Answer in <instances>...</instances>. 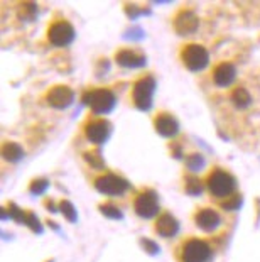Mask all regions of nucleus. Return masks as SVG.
<instances>
[{
	"label": "nucleus",
	"instance_id": "obj_13",
	"mask_svg": "<svg viewBox=\"0 0 260 262\" xmlns=\"http://www.w3.org/2000/svg\"><path fill=\"white\" fill-rule=\"evenodd\" d=\"M156 130L164 137H174L179 132V124L173 115L160 114L156 119Z\"/></svg>",
	"mask_w": 260,
	"mask_h": 262
},
{
	"label": "nucleus",
	"instance_id": "obj_11",
	"mask_svg": "<svg viewBox=\"0 0 260 262\" xmlns=\"http://www.w3.org/2000/svg\"><path fill=\"white\" fill-rule=\"evenodd\" d=\"M110 132H112V127L107 120H95V122H90L86 125L85 134L88 137V141L93 142V144H103L107 139L110 137Z\"/></svg>",
	"mask_w": 260,
	"mask_h": 262
},
{
	"label": "nucleus",
	"instance_id": "obj_22",
	"mask_svg": "<svg viewBox=\"0 0 260 262\" xmlns=\"http://www.w3.org/2000/svg\"><path fill=\"white\" fill-rule=\"evenodd\" d=\"M59 210L63 211L64 216H66V219H68V220H76V211H75V206L71 205L69 202H66V200H64V202H61V203H59Z\"/></svg>",
	"mask_w": 260,
	"mask_h": 262
},
{
	"label": "nucleus",
	"instance_id": "obj_8",
	"mask_svg": "<svg viewBox=\"0 0 260 262\" xmlns=\"http://www.w3.org/2000/svg\"><path fill=\"white\" fill-rule=\"evenodd\" d=\"M95 188L100 193L110 194V196H119V194H124L129 189V183L117 174H105L95 181Z\"/></svg>",
	"mask_w": 260,
	"mask_h": 262
},
{
	"label": "nucleus",
	"instance_id": "obj_19",
	"mask_svg": "<svg viewBox=\"0 0 260 262\" xmlns=\"http://www.w3.org/2000/svg\"><path fill=\"white\" fill-rule=\"evenodd\" d=\"M100 210H102V213H103L105 216H108V219H115V220L122 219L120 210L117 208V206H113V205H102V206H100Z\"/></svg>",
	"mask_w": 260,
	"mask_h": 262
},
{
	"label": "nucleus",
	"instance_id": "obj_12",
	"mask_svg": "<svg viewBox=\"0 0 260 262\" xmlns=\"http://www.w3.org/2000/svg\"><path fill=\"white\" fill-rule=\"evenodd\" d=\"M115 59L124 68H142V66H146V56L134 51V49H122L117 53Z\"/></svg>",
	"mask_w": 260,
	"mask_h": 262
},
{
	"label": "nucleus",
	"instance_id": "obj_14",
	"mask_svg": "<svg viewBox=\"0 0 260 262\" xmlns=\"http://www.w3.org/2000/svg\"><path fill=\"white\" fill-rule=\"evenodd\" d=\"M235 76H237V70L231 63H221L220 66L215 68V73H213L215 83L221 88L230 86L231 83L235 81Z\"/></svg>",
	"mask_w": 260,
	"mask_h": 262
},
{
	"label": "nucleus",
	"instance_id": "obj_9",
	"mask_svg": "<svg viewBox=\"0 0 260 262\" xmlns=\"http://www.w3.org/2000/svg\"><path fill=\"white\" fill-rule=\"evenodd\" d=\"M198 26H200V20H198V15L193 10H182L174 19L176 32L181 36H190L193 32H196Z\"/></svg>",
	"mask_w": 260,
	"mask_h": 262
},
{
	"label": "nucleus",
	"instance_id": "obj_15",
	"mask_svg": "<svg viewBox=\"0 0 260 262\" xmlns=\"http://www.w3.org/2000/svg\"><path fill=\"white\" fill-rule=\"evenodd\" d=\"M196 225L200 227L201 230L213 232L215 228L220 225V215L215 210H211V208H204L201 211H198Z\"/></svg>",
	"mask_w": 260,
	"mask_h": 262
},
{
	"label": "nucleus",
	"instance_id": "obj_23",
	"mask_svg": "<svg viewBox=\"0 0 260 262\" xmlns=\"http://www.w3.org/2000/svg\"><path fill=\"white\" fill-rule=\"evenodd\" d=\"M187 193H191V194H200L201 193V189H203V186H201V183L196 180V178H190V180H187Z\"/></svg>",
	"mask_w": 260,
	"mask_h": 262
},
{
	"label": "nucleus",
	"instance_id": "obj_24",
	"mask_svg": "<svg viewBox=\"0 0 260 262\" xmlns=\"http://www.w3.org/2000/svg\"><path fill=\"white\" fill-rule=\"evenodd\" d=\"M203 164H204V161H203L201 156H191L190 161H187V168L193 169V171L201 169V168H203Z\"/></svg>",
	"mask_w": 260,
	"mask_h": 262
},
{
	"label": "nucleus",
	"instance_id": "obj_18",
	"mask_svg": "<svg viewBox=\"0 0 260 262\" xmlns=\"http://www.w3.org/2000/svg\"><path fill=\"white\" fill-rule=\"evenodd\" d=\"M231 100H233V103L239 108H247L248 105L252 103L250 93H248L247 90H243V88H237V90L233 92V95H231Z\"/></svg>",
	"mask_w": 260,
	"mask_h": 262
},
{
	"label": "nucleus",
	"instance_id": "obj_6",
	"mask_svg": "<svg viewBox=\"0 0 260 262\" xmlns=\"http://www.w3.org/2000/svg\"><path fill=\"white\" fill-rule=\"evenodd\" d=\"M135 213L142 216V219H152L159 213V198L157 194L147 189V191H142L139 196L135 198L134 203Z\"/></svg>",
	"mask_w": 260,
	"mask_h": 262
},
{
	"label": "nucleus",
	"instance_id": "obj_10",
	"mask_svg": "<svg viewBox=\"0 0 260 262\" xmlns=\"http://www.w3.org/2000/svg\"><path fill=\"white\" fill-rule=\"evenodd\" d=\"M48 103L51 105L53 108H68L71 102H73V90L64 85H59V86H54L49 90L48 93Z\"/></svg>",
	"mask_w": 260,
	"mask_h": 262
},
{
	"label": "nucleus",
	"instance_id": "obj_25",
	"mask_svg": "<svg viewBox=\"0 0 260 262\" xmlns=\"http://www.w3.org/2000/svg\"><path fill=\"white\" fill-rule=\"evenodd\" d=\"M46 188H48V181H46V180H36V181H32L31 191H32V193H36V194H39V193H42Z\"/></svg>",
	"mask_w": 260,
	"mask_h": 262
},
{
	"label": "nucleus",
	"instance_id": "obj_20",
	"mask_svg": "<svg viewBox=\"0 0 260 262\" xmlns=\"http://www.w3.org/2000/svg\"><path fill=\"white\" fill-rule=\"evenodd\" d=\"M85 159L93 166V168H103V159H102V156L97 152V150H90V152H86Z\"/></svg>",
	"mask_w": 260,
	"mask_h": 262
},
{
	"label": "nucleus",
	"instance_id": "obj_3",
	"mask_svg": "<svg viewBox=\"0 0 260 262\" xmlns=\"http://www.w3.org/2000/svg\"><path fill=\"white\" fill-rule=\"evenodd\" d=\"M182 63L186 64L187 70L201 71L209 63V54L200 44H190L182 49Z\"/></svg>",
	"mask_w": 260,
	"mask_h": 262
},
{
	"label": "nucleus",
	"instance_id": "obj_16",
	"mask_svg": "<svg viewBox=\"0 0 260 262\" xmlns=\"http://www.w3.org/2000/svg\"><path fill=\"white\" fill-rule=\"evenodd\" d=\"M156 230L159 235H162V237H168V238L174 237L179 230V222L171 213H164L159 216V220L156 224Z\"/></svg>",
	"mask_w": 260,
	"mask_h": 262
},
{
	"label": "nucleus",
	"instance_id": "obj_4",
	"mask_svg": "<svg viewBox=\"0 0 260 262\" xmlns=\"http://www.w3.org/2000/svg\"><path fill=\"white\" fill-rule=\"evenodd\" d=\"M182 262H208L211 259V247L200 238H193L182 247Z\"/></svg>",
	"mask_w": 260,
	"mask_h": 262
},
{
	"label": "nucleus",
	"instance_id": "obj_5",
	"mask_svg": "<svg viewBox=\"0 0 260 262\" xmlns=\"http://www.w3.org/2000/svg\"><path fill=\"white\" fill-rule=\"evenodd\" d=\"M154 88H156V81L152 76H144L134 85V102L137 108L147 110L152 105Z\"/></svg>",
	"mask_w": 260,
	"mask_h": 262
},
{
	"label": "nucleus",
	"instance_id": "obj_21",
	"mask_svg": "<svg viewBox=\"0 0 260 262\" xmlns=\"http://www.w3.org/2000/svg\"><path fill=\"white\" fill-rule=\"evenodd\" d=\"M19 14H20V17H24V19H32L36 15V4H31V2L22 4Z\"/></svg>",
	"mask_w": 260,
	"mask_h": 262
},
{
	"label": "nucleus",
	"instance_id": "obj_2",
	"mask_svg": "<svg viewBox=\"0 0 260 262\" xmlns=\"http://www.w3.org/2000/svg\"><path fill=\"white\" fill-rule=\"evenodd\" d=\"M235 178L228 174L225 171H213L211 174L208 178V183L206 186L209 189V193L215 194L217 198H225V196H230L231 193L235 191Z\"/></svg>",
	"mask_w": 260,
	"mask_h": 262
},
{
	"label": "nucleus",
	"instance_id": "obj_1",
	"mask_svg": "<svg viewBox=\"0 0 260 262\" xmlns=\"http://www.w3.org/2000/svg\"><path fill=\"white\" fill-rule=\"evenodd\" d=\"M83 103L88 105L95 114H108L115 107V95L107 88L91 90L83 95Z\"/></svg>",
	"mask_w": 260,
	"mask_h": 262
},
{
	"label": "nucleus",
	"instance_id": "obj_7",
	"mask_svg": "<svg viewBox=\"0 0 260 262\" xmlns=\"http://www.w3.org/2000/svg\"><path fill=\"white\" fill-rule=\"evenodd\" d=\"M48 39H49V42L54 44V46H58V48L68 46V44L75 39L73 26L66 20L54 22L48 31Z\"/></svg>",
	"mask_w": 260,
	"mask_h": 262
},
{
	"label": "nucleus",
	"instance_id": "obj_17",
	"mask_svg": "<svg viewBox=\"0 0 260 262\" xmlns=\"http://www.w3.org/2000/svg\"><path fill=\"white\" fill-rule=\"evenodd\" d=\"M2 156L9 161V163H17V161L22 159V156H24V150H22L20 146H17V144L9 142V144H5V146H4Z\"/></svg>",
	"mask_w": 260,
	"mask_h": 262
}]
</instances>
